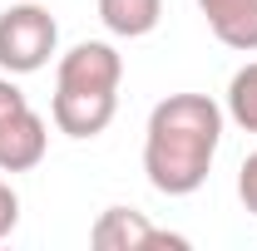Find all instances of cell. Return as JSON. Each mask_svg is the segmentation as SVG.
<instances>
[{
  "label": "cell",
  "instance_id": "1",
  "mask_svg": "<svg viewBox=\"0 0 257 251\" xmlns=\"http://www.w3.org/2000/svg\"><path fill=\"white\" fill-rule=\"evenodd\" d=\"M223 104L208 94H168L154 104L144 128V172L163 197H193L208 182L213 158L223 143Z\"/></svg>",
  "mask_w": 257,
  "mask_h": 251
},
{
  "label": "cell",
  "instance_id": "8",
  "mask_svg": "<svg viewBox=\"0 0 257 251\" xmlns=\"http://www.w3.org/2000/svg\"><path fill=\"white\" fill-rule=\"evenodd\" d=\"M242 133H257V60L242 64L232 79H227V108H223Z\"/></svg>",
  "mask_w": 257,
  "mask_h": 251
},
{
  "label": "cell",
  "instance_id": "3",
  "mask_svg": "<svg viewBox=\"0 0 257 251\" xmlns=\"http://www.w3.org/2000/svg\"><path fill=\"white\" fill-rule=\"evenodd\" d=\"M60 50V25L45 5L20 0L0 15V69L5 74H35Z\"/></svg>",
  "mask_w": 257,
  "mask_h": 251
},
{
  "label": "cell",
  "instance_id": "9",
  "mask_svg": "<svg viewBox=\"0 0 257 251\" xmlns=\"http://www.w3.org/2000/svg\"><path fill=\"white\" fill-rule=\"evenodd\" d=\"M237 197H242V207L257 217V153H247L242 168H237Z\"/></svg>",
  "mask_w": 257,
  "mask_h": 251
},
{
  "label": "cell",
  "instance_id": "5",
  "mask_svg": "<svg viewBox=\"0 0 257 251\" xmlns=\"http://www.w3.org/2000/svg\"><path fill=\"white\" fill-rule=\"evenodd\" d=\"M45 153H50V124L35 108H20L15 118L0 124V172H30L45 162Z\"/></svg>",
  "mask_w": 257,
  "mask_h": 251
},
{
  "label": "cell",
  "instance_id": "4",
  "mask_svg": "<svg viewBox=\"0 0 257 251\" xmlns=\"http://www.w3.org/2000/svg\"><path fill=\"white\" fill-rule=\"evenodd\" d=\"M89 242L99 251H149V246H188V236H173V232H163L154 222L144 217V212H134V207H109V212H99L94 232H89Z\"/></svg>",
  "mask_w": 257,
  "mask_h": 251
},
{
  "label": "cell",
  "instance_id": "6",
  "mask_svg": "<svg viewBox=\"0 0 257 251\" xmlns=\"http://www.w3.org/2000/svg\"><path fill=\"white\" fill-rule=\"evenodd\" d=\"M208 30L218 34V44L252 54L257 50V0H198Z\"/></svg>",
  "mask_w": 257,
  "mask_h": 251
},
{
  "label": "cell",
  "instance_id": "10",
  "mask_svg": "<svg viewBox=\"0 0 257 251\" xmlns=\"http://www.w3.org/2000/svg\"><path fill=\"white\" fill-rule=\"evenodd\" d=\"M15 222H20V192L10 182H0V242L15 232Z\"/></svg>",
  "mask_w": 257,
  "mask_h": 251
},
{
  "label": "cell",
  "instance_id": "11",
  "mask_svg": "<svg viewBox=\"0 0 257 251\" xmlns=\"http://www.w3.org/2000/svg\"><path fill=\"white\" fill-rule=\"evenodd\" d=\"M20 108H30V98L20 94V84L5 74V79H0V124H5V118H15Z\"/></svg>",
  "mask_w": 257,
  "mask_h": 251
},
{
  "label": "cell",
  "instance_id": "7",
  "mask_svg": "<svg viewBox=\"0 0 257 251\" xmlns=\"http://www.w3.org/2000/svg\"><path fill=\"white\" fill-rule=\"evenodd\" d=\"M99 20L119 40H144V34L159 30L163 0H99Z\"/></svg>",
  "mask_w": 257,
  "mask_h": 251
},
{
  "label": "cell",
  "instance_id": "2",
  "mask_svg": "<svg viewBox=\"0 0 257 251\" xmlns=\"http://www.w3.org/2000/svg\"><path fill=\"white\" fill-rule=\"evenodd\" d=\"M119 84H124L119 50L104 40H79L69 54H60L50 124L69 138H99L119 114Z\"/></svg>",
  "mask_w": 257,
  "mask_h": 251
}]
</instances>
